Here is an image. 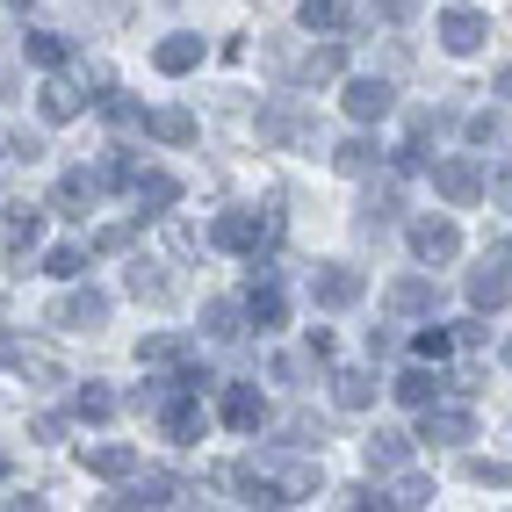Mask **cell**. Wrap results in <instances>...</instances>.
<instances>
[{
    "label": "cell",
    "mask_w": 512,
    "mask_h": 512,
    "mask_svg": "<svg viewBox=\"0 0 512 512\" xmlns=\"http://www.w3.org/2000/svg\"><path fill=\"white\" fill-rule=\"evenodd\" d=\"M318 484H325L318 462H303V455H253L231 469V491L246 505H303V498H318Z\"/></svg>",
    "instance_id": "cell-1"
},
{
    "label": "cell",
    "mask_w": 512,
    "mask_h": 512,
    "mask_svg": "<svg viewBox=\"0 0 512 512\" xmlns=\"http://www.w3.org/2000/svg\"><path fill=\"white\" fill-rule=\"evenodd\" d=\"M253 130H260V145H282V152H311V145H318V116L303 109L296 94H275V101L253 116Z\"/></svg>",
    "instance_id": "cell-2"
},
{
    "label": "cell",
    "mask_w": 512,
    "mask_h": 512,
    "mask_svg": "<svg viewBox=\"0 0 512 512\" xmlns=\"http://www.w3.org/2000/svg\"><path fill=\"white\" fill-rule=\"evenodd\" d=\"M210 238H217V246L224 253H267V246H275V238H282V217L275 210H224L217 224H210Z\"/></svg>",
    "instance_id": "cell-3"
},
{
    "label": "cell",
    "mask_w": 512,
    "mask_h": 512,
    "mask_svg": "<svg viewBox=\"0 0 512 512\" xmlns=\"http://www.w3.org/2000/svg\"><path fill=\"white\" fill-rule=\"evenodd\" d=\"M0 361H8L15 375H29V383H65V361H58V347H44V339L0 332Z\"/></svg>",
    "instance_id": "cell-4"
},
{
    "label": "cell",
    "mask_w": 512,
    "mask_h": 512,
    "mask_svg": "<svg viewBox=\"0 0 512 512\" xmlns=\"http://www.w3.org/2000/svg\"><path fill=\"white\" fill-rule=\"evenodd\" d=\"M361 267H347V260H325V267H311V303L318 311H347V303H361Z\"/></svg>",
    "instance_id": "cell-5"
},
{
    "label": "cell",
    "mask_w": 512,
    "mask_h": 512,
    "mask_svg": "<svg viewBox=\"0 0 512 512\" xmlns=\"http://www.w3.org/2000/svg\"><path fill=\"white\" fill-rule=\"evenodd\" d=\"M174 476H166V469H130L123 476V491L116 498H101V505H116V512H152V505H174Z\"/></svg>",
    "instance_id": "cell-6"
},
{
    "label": "cell",
    "mask_w": 512,
    "mask_h": 512,
    "mask_svg": "<svg viewBox=\"0 0 512 512\" xmlns=\"http://www.w3.org/2000/svg\"><path fill=\"white\" fill-rule=\"evenodd\" d=\"M419 440H433V448H455V440H476V419L462 412V404H419Z\"/></svg>",
    "instance_id": "cell-7"
},
{
    "label": "cell",
    "mask_w": 512,
    "mask_h": 512,
    "mask_svg": "<svg viewBox=\"0 0 512 512\" xmlns=\"http://www.w3.org/2000/svg\"><path fill=\"white\" fill-rule=\"evenodd\" d=\"M433 188H440V202L469 210V202H484V166H476V159H440L433 166Z\"/></svg>",
    "instance_id": "cell-8"
},
{
    "label": "cell",
    "mask_w": 512,
    "mask_h": 512,
    "mask_svg": "<svg viewBox=\"0 0 512 512\" xmlns=\"http://www.w3.org/2000/svg\"><path fill=\"white\" fill-rule=\"evenodd\" d=\"M37 238H44V210H37V202H8V267H15V275H29Z\"/></svg>",
    "instance_id": "cell-9"
},
{
    "label": "cell",
    "mask_w": 512,
    "mask_h": 512,
    "mask_svg": "<svg viewBox=\"0 0 512 512\" xmlns=\"http://www.w3.org/2000/svg\"><path fill=\"white\" fill-rule=\"evenodd\" d=\"M51 325H65V332H94V325H109V296H101L94 282L73 289V296H58V303H51Z\"/></svg>",
    "instance_id": "cell-10"
},
{
    "label": "cell",
    "mask_w": 512,
    "mask_h": 512,
    "mask_svg": "<svg viewBox=\"0 0 512 512\" xmlns=\"http://www.w3.org/2000/svg\"><path fill=\"white\" fill-rule=\"evenodd\" d=\"M202 426H210V412L195 404V390H174V397L159 404V433L181 440V448H188V440H202Z\"/></svg>",
    "instance_id": "cell-11"
},
{
    "label": "cell",
    "mask_w": 512,
    "mask_h": 512,
    "mask_svg": "<svg viewBox=\"0 0 512 512\" xmlns=\"http://www.w3.org/2000/svg\"><path fill=\"white\" fill-rule=\"evenodd\" d=\"M412 253H419L426 267H448V260L462 253V231H455L448 217H419V224H412Z\"/></svg>",
    "instance_id": "cell-12"
},
{
    "label": "cell",
    "mask_w": 512,
    "mask_h": 512,
    "mask_svg": "<svg viewBox=\"0 0 512 512\" xmlns=\"http://www.w3.org/2000/svg\"><path fill=\"white\" fill-rule=\"evenodd\" d=\"M484 37H491V22L476 15V8H448V15H440V44H448L455 58H476Z\"/></svg>",
    "instance_id": "cell-13"
},
{
    "label": "cell",
    "mask_w": 512,
    "mask_h": 512,
    "mask_svg": "<svg viewBox=\"0 0 512 512\" xmlns=\"http://www.w3.org/2000/svg\"><path fill=\"white\" fill-rule=\"evenodd\" d=\"M390 109H397V94H390V80H375V73L347 80V116H354V123H383Z\"/></svg>",
    "instance_id": "cell-14"
},
{
    "label": "cell",
    "mask_w": 512,
    "mask_h": 512,
    "mask_svg": "<svg viewBox=\"0 0 512 512\" xmlns=\"http://www.w3.org/2000/svg\"><path fill=\"white\" fill-rule=\"evenodd\" d=\"M383 303H390V318H433V311H440V289H433L426 275H397Z\"/></svg>",
    "instance_id": "cell-15"
},
{
    "label": "cell",
    "mask_w": 512,
    "mask_h": 512,
    "mask_svg": "<svg viewBox=\"0 0 512 512\" xmlns=\"http://www.w3.org/2000/svg\"><path fill=\"white\" fill-rule=\"evenodd\" d=\"M224 426H231V433H260V426H267L260 383H224Z\"/></svg>",
    "instance_id": "cell-16"
},
{
    "label": "cell",
    "mask_w": 512,
    "mask_h": 512,
    "mask_svg": "<svg viewBox=\"0 0 512 512\" xmlns=\"http://www.w3.org/2000/svg\"><path fill=\"white\" fill-rule=\"evenodd\" d=\"M390 390H397V404H412V412H419V404L448 397V375H440V361H412V368H404Z\"/></svg>",
    "instance_id": "cell-17"
},
{
    "label": "cell",
    "mask_w": 512,
    "mask_h": 512,
    "mask_svg": "<svg viewBox=\"0 0 512 512\" xmlns=\"http://www.w3.org/2000/svg\"><path fill=\"white\" fill-rule=\"evenodd\" d=\"M130 195H138V217H166V210L181 202V181H174V174H159V166H138Z\"/></svg>",
    "instance_id": "cell-18"
},
{
    "label": "cell",
    "mask_w": 512,
    "mask_h": 512,
    "mask_svg": "<svg viewBox=\"0 0 512 512\" xmlns=\"http://www.w3.org/2000/svg\"><path fill=\"white\" fill-rule=\"evenodd\" d=\"M94 202H101V174H87V166H73V174L51 188V210H58V217H87Z\"/></svg>",
    "instance_id": "cell-19"
},
{
    "label": "cell",
    "mask_w": 512,
    "mask_h": 512,
    "mask_svg": "<svg viewBox=\"0 0 512 512\" xmlns=\"http://www.w3.org/2000/svg\"><path fill=\"white\" fill-rule=\"evenodd\" d=\"M339 73H347V51H339V44H311L289 65V87H318V80H339Z\"/></svg>",
    "instance_id": "cell-20"
},
{
    "label": "cell",
    "mask_w": 512,
    "mask_h": 512,
    "mask_svg": "<svg viewBox=\"0 0 512 512\" xmlns=\"http://www.w3.org/2000/svg\"><path fill=\"white\" fill-rule=\"evenodd\" d=\"M87 101H94V94H87L80 80H65V73H51V80H44V123H73V116L87 109Z\"/></svg>",
    "instance_id": "cell-21"
},
{
    "label": "cell",
    "mask_w": 512,
    "mask_h": 512,
    "mask_svg": "<svg viewBox=\"0 0 512 512\" xmlns=\"http://www.w3.org/2000/svg\"><path fill=\"white\" fill-rule=\"evenodd\" d=\"M361 455H368V469H404V462H412V433L375 426V433L361 440Z\"/></svg>",
    "instance_id": "cell-22"
},
{
    "label": "cell",
    "mask_w": 512,
    "mask_h": 512,
    "mask_svg": "<svg viewBox=\"0 0 512 512\" xmlns=\"http://www.w3.org/2000/svg\"><path fill=\"white\" fill-rule=\"evenodd\" d=\"M469 303H476V311H505V303H512V267H476V275H469Z\"/></svg>",
    "instance_id": "cell-23"
},
{
    "label": "cell",
    "mask_w": 512,
    "mask_h": 512,
    "mask_svg": "<svg viewBox=\"0 0 512 512\" xmlns=\"http://www.w3.org/2000/svg\"><path fill=\"white\" fill-rule=\"evenodd\" d=\"M80 462L94 476H109V484H123V476L138 469V448H123V440H94V448H80Z\"/></svg>",
    "instance_id": "cell-24"
},
{
    "label": "cell",
    "mask_w": 512,
    "mask_h": 512,
    "mask_svg": "<svg viewBox=\"0 0 512 512\" xmlns=\"http://www.w3.org/2000/svg\"><path fill=\"white\" fill-rule=\"evenodd\" d=\"M152 65H159L166 80H181V73H195V65H202V37H188V29H181V37H166V44H152Z\"/></svg>",
    "instance_id": "cell-25"
},
{
    "label": "cell",
    "mask_w": 512,
    "mask_h": 512,
    "mask_svg": "<svg viewBox=\"0 0 512 512\" xmlns=\"http://www.w3.org/2000/svg\"><path fill=\"white\" fill-rule=\"evenodd\" d=\"M246 303H231V296H210V303H202V332H210V339H246Z\"/></svg>",
    "instance_id": "cell-26"
},
{
    "label": "cell",
    "mask_w": 512,
    "mask_h": 512,
    "mask_svg": "<svg viewBox=\"0 0 512 512\" xmlns=\"http://www.w3.org/2000/svg\"><path fill=\"white\" fill-rule=\"evenodd\" d=\"M138 361H145V368H188L195 347H188L181 332H152V339H138Z\"/></svg>",
    "instance_id": "cell-27"
},
{
    "label": "cell",
    "mask_w": 512,
    "mask_h": 512,
    "mask_svg": "<svg viewBox=\"0 0 512 512\" xmlns=\"http://www.w3.org/2000/svg\"><path fill=\"white\" fill-rule=\"evenodd\" d=\"M145 138H159V145H195V116H188V109H145Z\"/></svg>",
    "instance_id": "cell-28"
},
{
    "label": "cell",
    "mask_w": 512,
    "mask_h": 512,
    "mask_svg": "<svg viewBox=\"0 0 512 512\" xmlns=\"http://www.w3.org/2000/svg\"><path fill=\"white\" fill-rule=\"evenodd\" d=\"M332 397H339V412H368V404H375V375L368 368H339L332 375Z\"/></svg>",
    "instance_id": "cell-29"
},
{
    "label": "cell",
    "mask_w": 512,
    "mask_h": 512,
    "mask_svg": "<svg viewBox=\"0 0 512 512\" xmlns=\"http://www.w3.org/2000/svg\"><path fill=\"white\" fill-rule=\"evenodd\" d=\"M246 318H253L260 332H275V325H282V289H275V275H253V296H246Z\"/></svg>",
    "instance_id": "cell-30"
},
{
    "label": "cell",
    "mask_w": 512,
    "mask_h": 512,
    "mask_svg": "<svg viewBox=\"0 0 512 512\" xmlns=\"http://www.w3.org/2000/svg\"><path fill=\"white\" fill-rule=\"evenodd\" d=\"M296 22L311 29V37H339V29H347L354 15L339 8V0H303V8H296Z\"/></svg>",
    "instance_id": "cell-31"
},
{
    "label": "cell",
    "mask_w": 512,
    "mask_h": 512,
    "mask_svg": "<svg viewBox=\"0 0 512 512\" xmlns=\"http://www.w3.org/2000/svg\"><path fill=\"white\" fill-rule=\"evenodd\" d=\"M397 210H404V202H397V188H368V195H361V231H383V224H397Z\"/></svg>",
    "instance_id": "cell-32"
},
{
    "label": "cell",
    "mask_w": 512,
    "mask_h": 512,
    "mask_svg": "<svg viewBox=\"0 0 512 512\" xmlns=\"http://www.w3.org/2000/svg\"><path fill=\"white\" fill-rule=\"evenodd\" d=\"M130 296H138V303H166V296H174V282H166L152 260H130Z\"/></svg>",
    "instance_id": "cell-33"
},
{
    "label": "cell",
    "mask_w": 512,
    "mask_h": 512,
    "mask_svg": "<svg viewBox=\"0 0 512 512\" xmlns=\"http://www.w3.org/2000/svg\"><path fill=\"white\" fill-rule=\"evenodd\" d=\"M375 159H383V152H375V138H347V145H332V166H339V174H375Z\"/></svg>",
    "instance_id": "cell-34"
},
{
    "label": "cell",
    "mask_w": 512,
    "mask_h": 512,
    "mask_svg": "<svg viewBox=\"0 0 512 512\" xmlns=\"http://www.w3.org/2000/svg\"><path fill=\"white\" fill-rule=\"evenodd\" d=\"M22 51L37 58L44 73H58V65H65V37H58V29H29V37H22Z\"/></svg>",
    "instance_id": "cell-35"
},
{
    "label": "cell",
    "mask_w": 512,
    "mask_h": 512,
    "mask_svg": "<svg viewBox=\"0 0 512 512\" xmlns=\"http://www.w3.org/2000/svg\"><path fill=\"white\" fill-rule=\"evenodd\" d=\"M73 412H80L87 426H101V419H116V397L101 390V383H80V390H73Z\"/></svg>",
    "instance_id": "cell-36"
},
{
    "label": "cell",
    "mask_w": 512,
    "mask_h": 512,
    "mask_svg": "<svg viewBox=\"0 0 512 512\" xmlns=\"http://www.w3.org/2000/svg\"><path fill=\"white\" fill-rule=\"evenodd\" d=\"M101 116H109L116 130H145V109H138V101H130V94H116V87L101 94Z\"/></svg>",
    "instance_id": "cell-37"
},
{
    "label": "cell",
    "mask_w": 512,
    "mask_h": 512,
    "mask_svg": "<svg viewBox=\"0 0 512 512\" xmlns=\"http://www.w3.org/2000/svg\"><path fill=\"white\" fill-rule=\"evenodd\" d=\"M469 145H512V123H505L498 109H484V116H469Z\"/></svg>",
    "instance_id": "cell-38"
},
{
    "label": "cell",
    "mask_w": 512,
    "mask_h": 512,
    "mask_svg": "<svg viewBox=\"0 0 512 512\" xmlns=\"http://www.w3.org/2000/svg\"><path fill=\"white\" fill-rule=\"evenodd\" d=\"M383 498H390V505H404V512H419V505H433V484L404 469V476H397V491H383Z\"/></svg>",
    "instance_id": "cell-39"
},
{
    "label": "cell",
    "mask_w": 512,
    "mask_h": 512,
    "mask_svg": "<svg viewBox=\"0 0 512 512\" xmlns=\"http://www.w3.org/2000/svg\"><path fill=\"white\" fill-rule=\"evenodd\" d=\"M469 484H491V491H512V462H491V455H469Z\"/></svg>",
    "instance_id": "cell-40"
},
{
    "label": "cell",
    "mask_w": 512,
    "mask_h": 512,
    "mask_svg": "<svg viewBox=\"0 0 512 512\" xmlns=\"http://www.w3.org/2000/svg\"><path fill=\"white\" fill-rule=\"evenodd\" d=\"M412 354H419V361H448V354H455V332H448V325H426V332L412 339Z\"/></svg>",
    "instance_id": "cell-41"
},
{
    "label": "cell",
    "mask_w": 512,
    "mask_h": 512,
    "mask_svg": "<svg viewBox=\"0 0 512 512\" xmlns=\"http://www.w3.org/2000/svg\"><path fill=\"white\" fill-rule=\"evenodd\" d=\"M44 275H58V282H73V275H87V246H58V253L44 260Z\"/></svg>",
    "instance_id": "cell-42"
},
{
    "label": "cell",
    "mask_w": 512,
    "mask_h": 512,
    "mask_svg": "<svg viewBox=\"0 0 512 512\" xmlns=\"http://www.w3.org/2000/svg\"><path fill=\"white\" fill-rule=\"evenodd\" d=\"M361 15H368V22H390V29H404V22H412V0H368Z\"/></svg>",
    "instance_id": "cell-43"
},
{
    "label": "cell",
    "mask_w": 512,
    "mask_h": 512,
    "mask_svg": "<svg viewBox=\"0 0 512 512\" xmlns=\"http://www.w3.org/2000/svg\"><path fill=\"white\" fill-rule=\"evenodd\" d=\"M8 159L37 166V159H44V138H37V130H8Z\"/></svg>",
    "instance_id": "cell-44"
},
{
    "label": "cell",
    "mask_w": 512,
    "mask_h": 512,
    "mask_svg": "<svg viewBox=\"0 0 512 512\" xmlns=\"http://www.w3.org/2000/svg\"><path fill=\"white\" fill-rule=\"evenodd\" d=\"M484 195L498 202V210H512V159H498V166H491V181H484Z\"/></svg>",
    "instance_id": "cell-45"
},
{
    "label": "cell",
    "mask_w": 512,
    "mask_h": 512,
    "mask_svg": "<svg viewBox=\"0 0 512 512\" xmlns=\"http://www.w3.org/2000/svg\"><path fill=\"white\" fill-rule=\"evenodd\" d=\"M339 505H354V512H375V505H390V498L375 491V484H347V491H339Z\"/></svg>",
    "instance_id": "cell-46"
},
{
    "label": "cell",
    "mask_w": 512,
    "mask_h": 512,
    "mask_svg": "<svg viewBox=\"0 0 512 512\" xmlns=\"http://www.w3.org/2000/svg\"><path fill=\"white\" fill-rule=\"evenodd\" d=\"M87 253H130V224H109V231H94V246Z\"/></svg>",
    "instance_id": "cell-47"
},
{
    "label": "cell",
    "mask_w": 512,
    "mask_h": 512,
    "mask_svg": "<svg viewBox=\"0 0 512 512\" xmlns=\"http://www.w3.org/2000/svg\"><path fill=\"white\" fill-rule=\"evenodd\" d=\"M29 433H37V440H65V419H58V412H44V419L29 426Z\"/></svg>",
    "instance_id": "cell-48"
},
{
    "label": "cell",
    "mask_w": 512,
    "mask_h": 512,
    "mask_svg": "<svg viewBox=\"0 0 512 512\" xmlns=\"http://www.w3.org/2000/svg\"><path fill=\"white\" fill-rule=\"evenodd\" d=\"M491 260H498V267H512V238H498V246H491Z\"/></svg>",
    "instance_id": "cell-49"
},
{
    "label": "cell",
    "mask_w": 512,
    "mask_h": 512,
    "mask_svg": "<svg viewBox=\"0 0 512 512\" xmlns=\"http://www.w3.org/2000/svg\"><path fill=\"white\" fill-rule=\"evenodd\" d=\"M0 484H8V455H0Z\"/></svg>",
    "instance_id": "cell-50"
},
{
    "label": "cell",
    "mask_w": 512,
    "mask_h": 512,
    "mask_svg": "<svg viewBox=\"0 0 512 512\" xmlns=\"http://www.w3.org/2000/svg\"><path fill=\"white\" fill-rule=\"evenodd\" d=\"M8 8H29V0H8Z\"/></svg>",
    "instance_id": "cell-51"
},
{
    "label": "cell",
    "mask_w": 512,
    "mask_h": 512,
    "mask_svg": "<svg viewBox=\"0 0 512 512\" xmlns=\"http://www.w3.org/2000/svg\"><path fill=\"white\" fill-rule=\"evenodd\" d=\"M505 361H512V339H505Z\"/></svg>",
    "instance_id": "cell-52"
}]
</instances>
